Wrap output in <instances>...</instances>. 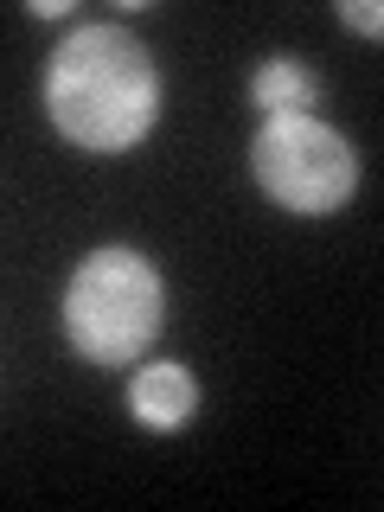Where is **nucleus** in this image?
<instances>
[{"label": "nucleus", "mask_w": 384, "mask_h": 512, "mask_svg": "<svg viewBox=\"0 0 384 512\" xmlns=\"http://www.w3.org/2000/svg\"><path fill=\"white\" fill-rule=\"evenodd\" d=\"M45 109L58 135L90 154H122L160 116V71L148 45L128 26H77L52 52L45 71Z\"/></svg>", "instance_id": "obj_1"}, {"label": "nucleus", "mask_w": 384, "mask_h": 512, "mask_svg": "<svg viewBox=\"0 0 384 512\" xmlns=\"http://www.w3.org/2000/svg\"><path fill=\"white\" fill-rule=\"evenodd\" d=\"M160 308H167V288H160L148 256L90 250L77 263L71 288H64V333H71V346L84 359L122 365V359H141L154 346Z\"/></svg>", "instance_id": "obj_2"}, {"label": "nucleus", "mask_w": 384, "mask_h": 512, "mask_svg": "<svg viewBox=\"0 0 384 512\" xmlns=\"http://www.w3.org/2000/svg\"><path fill=\"white\" fill-rule=\"evenodd\" d=\"M250 173L282 212H340L359 186V154L320 116H269L250 148Z\"/></svg>", "instance_id": "obj_3"}, {"label": "nucleus", "mask_w": 384, "mask_h": 512, "mask_svg": "<svg viewBox=\"0 0 384 512\" xmlns=\"http://www.w3.org/2000/svg\"><path fill=\"white\" fill-rule=\"evenodd\" d=\"M128 410L148 429H186L192 410H199V378L186 365H148V372H135V384H128Z\"/></svg>", "instance_id": "obj_4"}, {"label": "nucleus", "mask_w": 384, "mask_h": 512, "mask_svg": "<svg viewBox=\"0 0 384 512\" xmlns=\"http://www.w3.org/2000/svg\"><path fill=\"white\" fill-rule=\"evenodd\" d=\"M250 96L269 109V116H314V96H320V77L295 58H269L263 71L250 77Z\"/></svg>", "instance_id": "obj_5"}, {"label": "nucleus", "mask_w": 384, "mask_h": 512, "mask_svg": "<svg viewBox=\"0 0 384 512\" xmlns=\"http://www.w3.org/2000/svg\"><path fill=\"white\" fill-rule=\"evenodd\" d=\"M340 20H346L352 32H372V39L384 32V13L372 7V0H346V7H340Z\"/></svg>", "instance_id": "obj_6"}]
</instances>
